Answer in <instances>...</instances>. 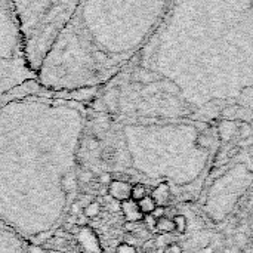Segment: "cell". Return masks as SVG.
Segmentation results:
<instances>
[{"instance_id":"cell-1","label":"cell","mask_w":253,"mask_h":253,"mask_svg":"<svg viewBox=\"0 0 253 253\" xmlns=\"http://www.w3.org/2000/svg\"><path fill=\"white\" fill-rule=\"evenodd\" d=\"M87 107L125 119L253 107V0H172L147 44Z\"/></svg>"},{"instance_id":"cell-2","label":"cell","mask_w":253,"mask_h":253,"mask_svg":"<svg viewBox=\"0 0 253 253\" xmlns=\"http://www.w3.org/2000/svg\"><path fill=\"white\" fill-rule=\"evenodd\" d=\"M89 107L37 80L0 98V222L28 243L46 240L68 215L62 178L77 168Z\"/></svg>"},{"instance_id":"cell-3","label":"cell","mask_w":253,"mask_h":253,"mask_svg":"<svg viewBox=\"0 0 253 253\" xmlns=\"http://www.w3.org/2000/svg\"><path fill=\"white\" fill-rule=\"evenodd\" d=\"M172 0H80L44 55L37 82L55 92L101 87L147 44Z\"/></svg>"},{"instance_id":"cell-4","label":"cell","mask_w":253,"mask_h":253,"mask_svg":"<svg viewBox=\"0 0 253 253\" xmlns=\"http://www.w3.org/2000/svg\"><path fill=\"white\" fill-rule=\"evenodd\" d=\"M80 0H13L30 62L37 71L59 31Z\"/></svg>"},{"instance_id":"cell-5","label":"cell","mask_w":253,"mask_h":253,"mask_svg":"<svg viewBox=\"0 0 253 253\" xmlns=\"http://www.w3.org/2000/svg\"><path fill=\"white\" fill-rule=\"evenodd\" d=\"M37 80L18 10L13 0H0V98L10 90Z\"/></svg>"},{"instance_id":"cell-6","label":"cell","mask_w":253,"mask_h":253,"mask_svg":"<svg viewBox=\"0 0 253 253\" xmlns=\"http://www.w3.org/2000/svg\"><path fill=\"white\" fill-rule=\"evenodd\" d=\"M30 243L0 222V253H30Z\"/></svg>"},{"instance_id":"cell-7","label":"cell","mask_w":253,"mask_h":253,"mask_svg":"<svg viewBox=\"0 0 253 253\" xmlns=\"http://www.w3.org/2000/svg\"><path fill=\"white\" fill-rule=\"evenodd\" d=\"M79 248L83 253H102L104 248L101 245V240L98 234L90 227H82L79 234L76 236Z\"/></svg>"},{"instance_id":"cell-8","label":"cell","mask_w":253,"mask_h":253,"mask_svg":"<svg viewBox=\"0 0 253 253\" xmlns=\"http://www.w3.org/2000/svg\"><path fill=\"white\" fill-rule=\"evenodd\" d=\"M130 191H132V184L127 181H120V179H113L108 187H107V193L108 197L117 200L119 203L129 200L130 199Z\"/></svg>"},{"instance_id":"cell-9","label":"cell","mask_w":253,"mask_h":253,"mask_svg":"<svg viewBox=\"0 0 253 253\" xmlns=\"http://www.w3.org/2000/svg\"><path fill=\"white\" fill-rule=\"evenodd\" d=\"M151 197L156 202L157 206L162 208H168L170 205L172 200V194H170V185L168 182H160L159 185H156L151 191Z\"/></svg>"},{"instance_id":"cell-10","label":"cell","mask_w":253,"mask_h":253,"mask_svg":"<svg viewBox=\"0 0 253 253\" xmlns=\"http://www.w3.org/2000/svg\"><path fill=\"white\" fill-rule=\"evenodd\" d=\"M120 211H122L126 222H141L144 219V215L141 213V211L138 208V203L133 202L132 199L122 202L120 203Z\"/></svg>"},{"instance_id":"cell-11","label":"cell","mask_w":253,"mask_h":253,"mask_svg":"<svg viewBox=\"0 0 253 253\" xmlns=\"http://www.w3.org/2000/svg\"><path fill=\"white\" fill-rule=\"evenodd\" d=\"M154 231L159 233V234H170V233L175 231V224H173V221H172L169 216L159 218V219L156 221Z\"/></svg>"},{"instance_id":"cell-12","label":"cell","mask_w":253,"mask_h":253,"mask_svg":"<svg viewBox=\"0 0 253 253\" xmlns=\"http://www.w3.org/2000/svg\"><path fill=\"white\" fill-rule=\"evenodd\" d=\"M136 203H138V208H139V211H141V213L144 216L145 215H151L154 212V209L157 208V205H156V202L153 200L151 196H145L142 200H139Z\"/></svg>"},{"instance_id":"cell-13","label":"cell","mask_w":253,"mask_h":253,"mask_svg":"<svg viewBox=\"0 0 253 253\" xmlns=\"http://www.w3.org/2000/svg\"><path fill=\"white\" fill-rule=\"evenodd\" d=\"M99 213H101V203L99 202L92 200L87 205H84V208H83V215L87 219H93V218L99 216Z\"/></svg>"},{"instance_id":"cell-14","label":"cell","mask_w":253,"mask_h":253,"mask_svg":"<svg viewBox=\"0 0 253 253\" xmlns=\"http://www.w3.org/2000/svg\"><path fill=\"white\" fill-rule=\"evenodd\" d=\"M145 196H148L147 193V187L141 182H136V184H132V191H130V199L133 202H139L142 200Z\"/></svg>"},{"instance_id":"cell-15","label":"cell","mask_w":253,"mask_h":253,"mask_svg":"<svg viewBox=\"0 0 253 253\" xmlns=\"http://www.w3.org/2000/svg\"><path fill=\"white\" fill-rule=\"evenodd\" d=\"M173 224H175V231L179 233V234H184L187 231V227H188V221H187V216L185 215H181V213H176L173 218H172Z\"/></svg>"},{"instance_id":"cell-16","label":"cell","mask_w":253,"mask_h":253,"mask_svg":"<svg viewBox=\"0 0 253 253\" xmlns=\"http://www.w3.org/2000/svg\"><path fill=\"white\" fill-rule=\"evenodd\" d=\"M93 178H95V173L90 169H82V172L77 173L79 184H90V182H93Z\"/></svg>"},{"instance_id":"cell-17","label":"cell","mask_w":253,"mask_h":253,"mask_svg":"<svg viewBox=\"0 0 253 253\" xmlns=\"http://www.w3.org/2000/svg\"><path fill=\"white\" fill-rule=\"evenodd\" d=\"M80 213H83V205H82L79 200H74V202L70 205L68 215H71V216H79Z\"/></svg>"},{"instance_id":"cell-18","label":"cell","mask_w":253,"mask_h":253,"mask_svg":"<svg viewBox=\"0 0 253 253\" xmlns=\"http://www.w3.org/2000/svg\"><path fill=\"white\" fill-rule=\"evenodd\" d=\"M116 253H136V248L135 246H130L127 243H120L116 249Z\"/></svg>"},{"instance_id":"cell-19","label":"cell","mask_w":253,"mask_h":253,"mask_svg":"<svg viewBox=\"0 0 253 253\" xmlns=\"http://www.w3.org/2000/svg\"><path fill=\"white\" fill-rule=\"evenodd\" d=\"M113 181V175L110 173V172H102V173H99V176H98V182L101 184V185H107L108 187V184Z\"/></svg>"},{"instance_id":"cell-20","label":"cell","mask_w":253,"mask_h":253,"mask_svg":"<svg viewBox=\"0 0 253 253\" xmlns=\"http://www.w3.org/2000/svg\"><path fill=\"white\" fill-rule=\"evenodd\" d=\"M165 253H184V251L178 243H169L165 249Z\"/></svg>"},{"instance_id":"cell-21","label":"cell","mask_w":253,"mask_h":253,"mask_svg":"<svg viewBox=\"0 0 253 253\" xmlns=\"http://www.w3.org/2000/svg\"><path fill=\"white\" fill-rule=\"evenodd\" d=\"M151 215H153V218H156V219H159V218H163V216H166V208L157 206Z\"/></svg>"},{"instance_id":"cell-22","label":"cell","mask_w":253,"mask_h":253,"mask_svg":"<svg viewBox=\"0 0 253 253\" xmlns=\"http://www.w3.org/2000/svg\"><path fill=\"white\" fill-rule=\"evenodd\" d=\"M111 199V197H110ZM107 208L111 211V212H119L120 211V203L114 199H111V203H107Z\"/></svg>"},{"instance_id":"cell-23","label":"cell","mask_w":253,"mask_h":253,"mask_svg":"<svg viewBox=\"0 0 253 253\" xmlns=\"http://www.w3.org/2000/svg\"><path fill=\"white\" fill-rule=\"evenodd\" d=\"M28 249H30V253H46V251H44L40 245H33V243H30Z\"/></svg>"},{"instance_id":"cell-24","label":"cell","mask_w":253,"mask_h":253,"mask_svg":"<svg viewBox=\"0 0 253 253\" xmlns=\"http://www.w3.org/2000/svg\"><path fill=\"white\" fill-rule=\"evenodd\" d=\"M64 253H71V252H64Z\"/></svg>"}]
</instances>
